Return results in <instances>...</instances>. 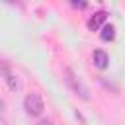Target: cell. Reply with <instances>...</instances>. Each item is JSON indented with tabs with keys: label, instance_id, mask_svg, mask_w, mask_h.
Instances as JSON below:
<instances>
[{
	"label": "cell",
	"instance_id": "obj_1",
	"mask_svg": "<svg viewBox=\"0 0 125 125\" xmlns=\"http://www.w3.org/2000/svg\"><path fill=\"white\" fill-rule=\"evenodd\" d=\"M23 107L27 111V115L31 117H39L45 109V104H43V98L39 94H27L25 100H23Z\"/></svg>",
	"mask_w": 125,
	"mask_h": 125
},
{
	"label": "cell",
	"instance_id": "obj_2",
	"mask_svg": "<svg viewBox=\"0 0 125 125\" xmlns=\"http://www.w3.org/2000/svg\"><path fill=\"white\" fill-rule=\"evenodd\" d=\"M64 82L70 86V90H72L74 94H78L82 100H88V88L82 84V80H80L70 68H64Z\"/></svg>",
	"mask_w": 125,
	"mask_h": 125
},
{
	"label": "cell",
	"instance_id": "obj_3",
	"mask_svg": "<svg viewBox=\"0 0 125 125\" xmlns=\"http://www.w3.org/2000/svg\"><path fill=\"white\" fill-rule=\"evenodd\" d=\"M105 20H107V12H104V10H100V12H96L90 20H88V29L90 31H96V29H100L104 23H105Z\"/></svg>",
	"mask_w": 125,
	"mask_h": 125
},
{
	"label": "cell",
	"instance_id": "obj_4",
	"mask_svg": "<svg viewBox=\"0 0 125 125\" xmlns=\"http://www.w3.org/2000/svg\"><path fill=\"white\" fill-rule=\"evenodd\" d=\"M92 59H94L96 68H100V70H104V68L107 66V62H109V57H107V53H105L104 49H96L94 55H92Z\"/></svg>",
	"mask_w": 125,
	"mask_h": 125
},
{
	"label": "cell",
	"instance_id": "obj_5",
	"mask_svg": "<svg viewBox=\"0 0 125 125\" xmlns=\"http://www.w3.org/2000/svg\"><path fill=\"white\" fill-rule=\"evenodd\" d=\"M2 74H4V80H6V84H8V88L10 90H20V80H18V76H14L10 70H8V66L4 64V68H2Z\"/></svg>",
	"mask_w": 125,
	"mask_h": 125
},
{
	"label": "cell",
	"instance_id": "obj_6",
	"mask_svg": "<svg viewBox=\"0 0 125 125\" xmlns=\"http://www.w3.org/2000/svg\"><path fill=\"white\" fill-rule=\"evenodd\" d=\"M100 39H102V41H113V39H115V27H113L111 23H105V25L102 27Z\"/></svg>",
	"mask_w": 125,
	"mask_h": 125
},
{
	"label": "cell",
	"instance_id": "obj_7",
	"mask_svg": "<svg viewBox=\"0 0 125 125\" xmlns=\"http://www.w3.org/2000/svg\"><path fill=\"white\" fill-rule=\"evenodd\" d=\"M72 6H74V8H84L86 4H84V2H72Z\"/></svg>",
	"mask_w": 125,
	"mask_h": 125
},
{
	"label": "cell",
	"instance_id": "obj_8",
	"mask_svg": "<svg viewBox=\"0 0 125 125\" xmlns=\"http://www.w3.org/2000/svg\"><path fill=\"white\" fill-rule=\"evenodd\" d=\"M39 125H53V121H49V119H41Z\"/></svg>",
	"mask_w": 125,
	"mask_h": 125
}]
</instances>
